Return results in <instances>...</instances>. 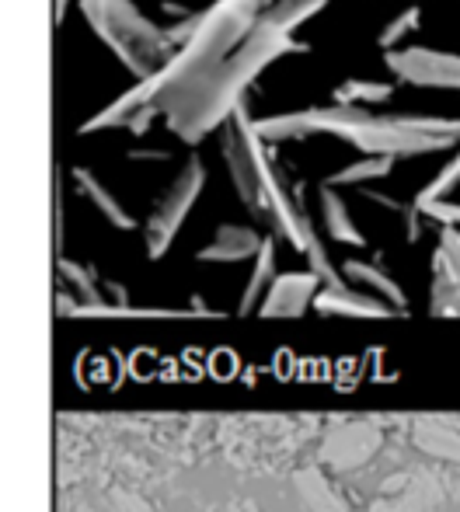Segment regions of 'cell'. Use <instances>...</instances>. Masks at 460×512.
<instances>
[{
	"mask_svg": "<svg viewBox=\"0 0 460 512\" xmlns=\"http://www.w3.org/2000/svg\"><path fill=\"white\" fill-rule=\"evenodd\" d=\"M91 25L105 35L115 46V53L133 67V74H140L143 81L154 74H161V63L168 56L164 39L150 28V21H143L126 0H84Z\"/></svg>",
	"mask_w": 460,
	"mask_h": 512,
	"instance_id": "obj_1",
	"label": "cell"
},
{
	"mask_svg": "<svg viewBox=\"0 0 460 512\" xmlns=\"http://www.w3.org/2000/svg\"><path fill=\"white\" fill-rule=\"evenodd\" d=\"M391 67L405 74L408 81L436 84V88H460V60L447 53H426V49H408L391 53Z\"/></svg>",
	"mask_w": 460,
	"mask_h": 512,
	"instance_id": "obj_2",
	"label": "cell"
},
{
	"mask_svg": "<svg viewBox=\"0 0 460 512\" xmlns=\"http://www.w3.org/2000/svg\"><path fill=\"white\" fill-rule=\"evenodd\" d=\"M415 18H419V11H408L405 18H398L391 28H387V32H384V39H380V42H384V46H391V39H394V35H401V32H405V28H412V25H415Z\"/></svg>",
	"mask_w": 460,
	"mask_h": 512,
	"instance_id": "obj_3",
	"label": "cell"
},
{
	"mask_svg": "<svg viewBox=\"0 0 460 512\" xmlns=\"http://www.w3.org/2000/svg\"><path fill=\"white\" fill-rule=\"evenodd\" d=\"M56 14H63V0H56Z\"/></svg>",
	"mask_w": 460,
	"mask_h": 512,
	"instance_id": "obj_4",
	"label": "cell"
}]
</instances>
